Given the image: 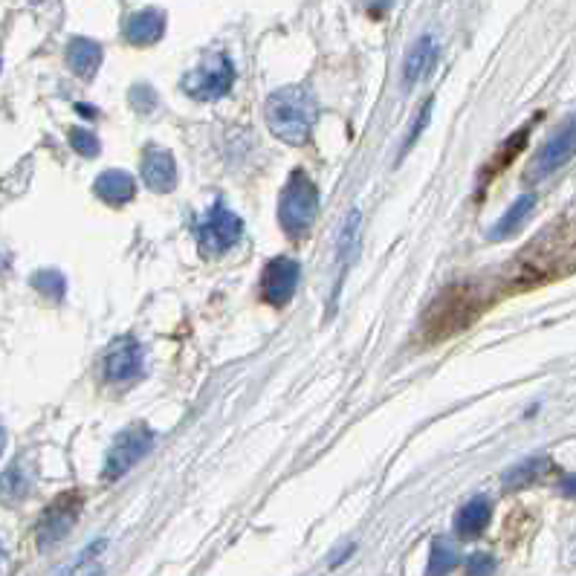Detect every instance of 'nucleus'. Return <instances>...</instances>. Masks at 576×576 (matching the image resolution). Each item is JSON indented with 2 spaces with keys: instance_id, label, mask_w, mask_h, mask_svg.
Returning a JSON list of instances; mask_svg holds the SVG:
<instances>
[{
  "instance_id": "obj_1",
  "label": "nucleus",
  "mask_w": 576,
  "mask_h": 576,
  "mask_svg": "<svg viewBox=\"0 0 576 576\" xmlns=\"http://www.w3.org/2000/svg\"><path fill=\"white\" fill-rule=\"evenodd\" d=\"M571 273H576V215L539 232L513 258L507 278L516 290H527V287H542V284H550Z\"/></svg>"
},
{
  "instance_id": "obj_15",
  "label": "nucleus",
  "mask_w": 576,
  "mask_h": 576,
  "mask_svg": "<svg viewBox=\"0 0 576 576\" xmlns=\"http://www.w3.org/2000/svg\"><path fill=\"white\" fill-rule=\"evenodd\" d=\"M165 35V12L142 9L125 21V41L134 47H151Z\"/></svg>"
},
{
  "instance_id": "obj_27",
  "label": "nucleus",
  "mask_w": 576,
  "mask_h": 576,
  "mask_svg": "<svg viewBox=\"0 0 576 576\" xmlns=\"http://www.w3.org/2000/svg\"><path fill=\"white\" fill-rule=\"evenodd\" d=\"M429 116H432V99H426V105H423V110H420V116H417V125H414L412 131H409V137H406V145H403V154L412 148L414 142H417V137L426 131V125H429Z\"/></svg>"
},
{
  "instance_id": "obj_22",
  "label": "nucleus",
  "mask_w": 576,
  "mask_h": 576,
  "mask_svg": "<svg viewBox=\"0 0 576 576\" xmlns=\"http://www.w3.org/2000/svg\"><path fill=\"white\" fill-rule=\"evenodd\" d=\"M102 550H105V542H96L93 548L84 550L70 568H64L61 576H99L102 574V565H99V553H102Z\"/></svg>"
},
{
  "instance_id": "obj_25",
  "label": "nucleus",
  "mask_w": 576,
  "mask_h": 576,
  "mask_svg": "<svg viewBox=\"0 0 576 576\" xmlns=\"http://www.w3.org/2000/svg\"><path fill=\"white\" fill-rule=\"evenodd\" d=\"M131 105H134L139 113H151V110L157 108V96H154V90H151L148 84H137V87L131 90Z\"/></svg>"
},
{
  "instance_id": "obj_19",
  "label": "nucleus",
  "mask_w": 576,
  "mask_h": 576,
  "mask_svg": "<svg viewBox=\"0 0 576 576\" xmlns=\"http://www.w3.org/2000/svg\"><path fill=\"white\" fill-rule=\"evenodd\" d=\"M530 131H533V122H530V125H524V128H519V131H516L513 137L504 139V142H501V148L495 151L493 160L487 163V171L481 174V180H484V183H487V180H493L498 171H504L507 165L513 163V160H516V157L522 154L524 142H527V137H530Z\"/></svg>"
},
{
  "instance_id": "obj_29",
  "label": "nucleus",
  "mask_w": 576,
  "mask_h": 576,
  "mask_svg": "<svg viewBox=\"0 0 576 576\" xmlns=\"http://www.w3.org/2000/svg\"><path fill=\"white\" fill-rule=\"evenodd\" d=\"M391 3H394V0H365L368 12H374V15H380L385 9H391Z\"/></svg>"
},
{
  "instance_id": "obj_16",
  "label": "nucleus",
  "mask_w": 576,
  "mask_h": 576,
  "mask_svg": "<svg viewBox=\"0 0 576 576\" xmlns=\"http://www.w3.org/2000/svg\"><path fill=\"white\" fill-rule=\"evenodd\" d=\"M67 67L84 82L93 79L102 67V47L90 38H73L67 44Z\"/></svg>"
},
{
  "instance_id": "obj_6",
  "label": "nucleus",
  "mask_w": 576,
  "mask_h": 576,
  "mask_svg": "<svg viewBox=\"0 0 576 576\" xmlns=\"http://www.w3.org/2000/svg\"><path fill=\"white\" fill-rule=\"evenodd\" d=\"M154 429H148L145 423H134L128 429H122L108 449V458H105V478L108 481H116L122 475H128L131 469L137 467L139 461L154 449Z\"/></svg>"
},
{
  "instance_id": "obj_14",
  "label": "nucleus",
  "mask_w": 576,
  "mask_h": 576,
  "mask_svg": "<svg viewBox=\"0 0 576 576\" xmlns=\"http://www.w3.org/2000/svg\"><path fill=\"white\" fill-rule=\"evenodd\" d=\"M93 192H96L99 200H105L108 206H125L137 194V180L128 171H122V168H108V171H102L96 177Z\"/></svg>"
},
{
  "instance_id": "obj_21",
  "label": "nucleus",
  "mask_w": 576,
  "mask_h": 576,
  "mask_svg": "<svg viewBox=\"0 0 576 576\" xmlns=\"http://www.w3.org/2000/svg\"><path fill=\"white\" fill-rule=\"evenodd\" d=\"M548 467V458H533V461H527V464H519L516 469H510V472L504 475V484H507L510 490H522L530 481H536Z\"/></svg>"
},
{
  "instance_id": "obj_2",
  "label": "nucleus",
  "mask_w": 576,
  "mask_h": 576,
  "mask_svg": "<svg viewBox=\"0 0 576 576\" xmlns=\"http://www.w3.org/2000/svg\"><path fill=\"white\" fill-rule=\"evenodd\" d=\"M490 296L472 284H449L446 290H440V296L435 302L426 307L423 319H420V330L429 342H440V339H449L455 333H464V330L487 310Z\"/></svg>"
},
{
  "instance_id": "obj_17",
  "label": "nucleus",
  "mask_w": 576,
  "mask_h": 576,
  "mask_svg": "<svg viewBox=\"0 0 576 576\" xmlns=\"http://www.w3.org/2000/svg\"><path fill=\"white\" fill-rule=\"evenodd\" d=\"M487 524H490V501H487L484 495H475V498H469L467 504L458 510V516H455V533H458L461 539H475V536H481V533L487 530Z\"/></svg>"
},
{
  "instance_id": "obj_8",
  "label": "nucleus",
  "mask_w": 576,
  "mask_h": 576,
  "mask_svg": "<svg viewBox=\"0 0 576 576\" xmlns=\"http://www.w3.org/2000/svg\"><path fill=\"white\" fill-rule=\"evenodd\" d=\"M576 154V113L565 119V125L553 134V137L539 148V154L533 157L530 171H527V180H545L548 174H553L556 168L568 163Z\"/></svg>"
},
{
  "instance_id": "obj_23",
  "label": "nucleus",
  "mask_w": 576,
  "mask_h": 576,
  "mask_svg": "<svg viewBox=\"0 0 576 576\" xmlns=\"http://www.w3.org/2000/svg\"><path fill=\"white\" fill-rule=\"evenodd\" d=\"M32 284H35L44 296H50L53 302H61V299H64V293H67V281L61 278V273H55V270L38 273L35 278H32Z\"/></svg>"
},
{
  "instance_id": "obj_12",
  "label": "nucleus",
  "mask_w": 576,
  "mask_h": 576,
  "mask_svg": "<svg viewBox=\"0 0 576 576\" xmlns=\"http://www.w3.org/2000/svg\"><path fill=\"white\" fill-rule=\"evenodd\" d=\"M142 365H145L142 345L131 336H122V339H116V345L110 348L108 359H105V377L110 383H128L142 374Z\"/></svg>"
},
{
  "instance_id": "obj_18",
  "label": "nucleus",
  "mask_w": 576,
  "mask_h": 576,
  "mask_svg": "<svg viewBox=\"0 0 576 576\" xmlns=\"http://www.w3.org/2000/svg\"><path fill=\"white\" fill-rule=\"evenodd\" d=\"M533 206H536V197L530 192L522 194V197H519L501 218H498V223H495L493 229H490V241H504V238L516 235L524 223H527V218H530Z\"/></svg>"
},
{
  "instance_id": "obj_9",
  "label": "nucleus",
  "mask_w": 576,
  "mask_h": 576,
  "mask_svg": "<svg viewBox=\"0 0 576 576\" xmlns=\"http://www.w3.org/2000/svg\"><path fill=\"white\" fill-rule=\"evenodd\" d=\"M82 504V493H76V490L58 495L53 504L44 510V516H41V524H38V545H41V548H50L55 542H61V539L73 530V524L79 522Z\"/></svg>"
},
{
  "instance_id": "obj_10",
  "label": "nucleus",
  "mask_w": 576,
  "mask_h": 576,
  "mask_svg": "<svg viewBox=\"0 0 576 576\" xmlns=\"http://www.w3.org/2000/svg\"><path fill=\"white\" fill-rule=\"evenodd\" d=\"M302 278V267L293 258H273L261 273V299L273 307H284L293 302L296 287Z\"/></svg>"
},
{
  "instance_id": "obj_13",
  "label": "nucleus",
  "mask_w": 576,
  "mask_h": 576,
  "mask_svg": "<svg viewBox=\"0 0 576 576\" xmlns=\"http://www.w3.org/2000/svg\"><path fill=\"white\" fill-rule=\"evenodd\" d=\"M438 55L440 50L435 35H429V32L420 35V38L412 44V50L406 53V61H403V84H406V87H414L420 79H426V76L435 70Z\"/></svg>"
},
{
  "instance_id": "obj_24",
  "label": "nucleus",
  "mask_w": 576,
  "mask_h": 576,
  "mask_svg": "<svg viewBox=\"0 0 576 576\" xmlns=\"http://www.w3.org/2000/svg\"><path fill=\"white\" fill-rule=\"evenodd\" d=\"M70 145H73L82 157H99V137L90 134L87 128H70Z\"/></svg>"
},
{
  "instance_id": "obj_4",
  "label": "nucleus",
  "mask_w": 576,
  "mask_h": 576,
  "mask_svg": "<svg viewBox=\"0 0 576 576\" xmlns=\"http://www.w3.org/2000/svg\"><path fill=\"white\" fill-rule=\"evenodd\" d=\"M316 218H319V189L304 171H293L278 200V223L284 235L299 241L313 229Z\"/></svg>"
},
{
  "instance_id": "obj_26",
  "label": "nucleus",
  "mask_w": 576,
  "mask_h": 576,
  "mask_svg": "<svg viewBox=\"0 0 576 576\" xmlns=\"http://www.w3.org/2000/svg\"><path fill=\"white\" fill-rule=\"evenodd\" d=\"M495 559L487 553H475L467 559V576H493Z\"/></svg>"
},
{
  "instance_id": "obj_5",
  "label": "nucleus",
  "mask_w": 576,
  "mask_h": 576,
  "mask_svg": "<svg viewBox=\"0 0 576 576\" xmlns=\"http://www.w3.org/2000/svg\"><path fill=\"white\" fill-rule=\"evenodd\" d=\"M244 238V220L238 218L229 206L215 203L197 226V241H200V252L206 258H220L223 252L235 247Z\"/></svg>"
},
{
  "instance_id": "obj_7",
  "label": "nucleus",
  "mask_w": 576,
  "mask_h": 576,
  "mask_svg": "<svg viewBox=\"0 0 576 576\" xmlns=\"http://www.w3.org/2000/svg\"><path fill=\"white\" fill-rule=\"evenodd\" d=\"M232 84H235V64L223 53H215L197 70L186 73L180 87L186 96H192L194 102H215L232 90Z\"/></svg>"
},
{
  "instance_id": "obj_11",
  "label": "nucleus",
  "mask_w": 576,
  "mask_h": 576,
  "mask_svg": "<svg viewBox=\"0 0 576 576\" xmlns=\"http://www.w3.org/2000/svg\"><path fill=\"white\" fill-rule=\"evenodd\" d=\"M139 174H142V180H145V186L151 192L168 194L177 189V163H174L171 151H165L160 145H148L142 151Z\"/></svg>"
},
{
  "instance_id": "obj_28",
  "label": "nucleus",
  "mask_w": 576,
  "mask_h": 576,
  "mask_svg": "<svg viewBox=\"0 0 576 576\" xmlns=\"http://www.w3.org/2000/svg\"><path fill=\"white\" fill-rule=\"evenodd\" d=\"M559 493L568 495V498H574L576 501V472H571V475H562V481H559Z\"/></svg>"
},
{
  "instance_id": "obj_20",
  "label": "nucleus",
  "mask_w": 576,
  "mask_h": 576,
  "mask_svg": "<svg viewBox=\"0 0 576 576\" xmlns=\"http://www.w3.org/2000/svg\"><path fill=\"white\" fill-rule=\"evenodd\" d=\"M461 562L458 550L449 539H435L432 545V556H429V568H426V576H446L449 571H455Z\"/></svg>"
},
{
  "instance_id": "obj_3",
  "label": "nucleus",
  "mask_w": 576,
  "mask_h": 576,
  "mask_svg": "<svg viewBox=\"0 0 576 576\" xmlns=\"http://www.w3.org/2000/svg\"><path fill=\"white\" fill-rule=\"evenodd\" d=\"M264 116L275 139L304 145L316 125V99L304 87H281L267 99Z\"/></svg>"
}]
</instances>
